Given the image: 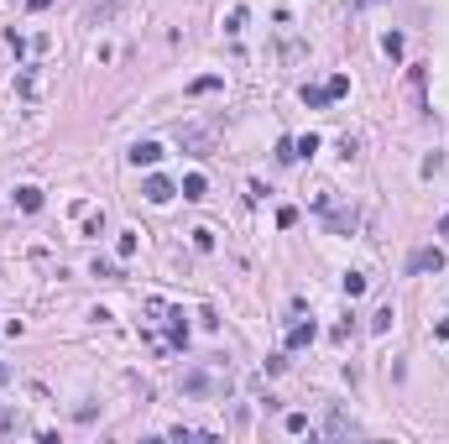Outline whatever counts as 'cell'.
<instances>
[{"label":"cell","mask_w":449,"mask_h":444,"mask_svg":"<svg viewBox=\"0 0 449 444\" xmlns=\"http://www.w3.org/2000/svg\"><path fill=\"white\" fill-rule=\"evenodd\" d=\"M52 6V0H26V11H47Z\"/></svg>","instance_id":"cell-26"},{"label":"cell","mask_w":449,"mask_h":444,"mask_svg":"<svg viewBox=\"0 0 449 444\" xmlns=\"http://www.w3.org/2000/svg\"><path fill=\"white\" fill-rule=\"evenodd\" d=\"M178 146L188 157H209V152H215V131H209V126H183L178 131Z\"/></svg>","instance_id":"cell-1"},{"label":"cell","mask_w":449,"mask_h":444,"mask_svg":"<svg viewBox=\"0 0 449 444\" xmlns=\"http://www.w3.org/2000/svg\"><path fill=\"white\" fill-rule=\"evenodd\" d=\"M21 419H16V413H11V408H0V434H11V428H16Z\"/></svg>","instance_id":"cell-25"},{"label":"cell","mask_w":449,"mask_h":444,"mask_svg":"<svg viewBox=\"0 0 449 444\" xmlns=\"http://www.w3.org/2000/svg\"><path fill=\"white\" fill-rule=\"evenodd\" d=\"M6 382H11V366H0V387H6Z\"/></svg>","instance_id":"cell-27"},{"label":"cell","mask_w":449,"mask_h":444,"mask_svg":"<svg viewBox=\"0 0 449 444\" xmlns=\"http://www.w3.org/2000/svg\"><path fill=\"white\" fill-rule=\"evenodd\" d=\"M287 434H309V413H287Z\"/></svg>","instance_id":"cell-21"},{"label":"cell","mask_w":449,"mask_h":444,"mask_svg":"<svg viewBox=\"0 0 449 444\" xmlns=\"http://www.w3.org/2000/svg\"><path fill=\"white\" fill-rule=\"evenodd\" d=\"M329 230H355V209H329Z\"/></svg>","instance_id":"cell-10"},{"label":"cell","mask_w":449,"mask_h":444,"mask_svg":"<svg viewBox=\"0 0 449 444\" xmlns=\"http://www.w3.org/2000/svg\"><path fill=\"white\" fill-rule=\"evenodd\" d=\"M241 26H246V6H235V11H230V21H224V32H241Z\"/></svg>","instance_id":"cell-23"},{"label":"cell","mask_w":449,"mask_h":444,"mask_svg":"<svg viewBox=\"0 0 449 444\" xmlns=\"http://www.w3.org/2000/svg\"><path fill=\"white\" fill-rule=\"evenodd\" d=\"M277 163H298V152H293V141H287V136L277 141Z\"/></svg>","instance_id":"cell-22"},{"label":"cell","mask_w":449,"mask_h":444,"mask_svg":"<svg viewBox=\"0 0 449 444\" xmlns=\"http://www.w3.org/2000/svg\"><path fill=\"white\" fill-rule=\"evenodd\" d=\"M178 194H183V199H188V204H199V199L209 194V183L199 178V173H188V178H183V188H178Z\"/></svg>","instance_id":"cell-8"},{"label":"cell","mask_w":449,"mask_h":444,"mask_svg":"<svg viewBox=\"0 0 449 444\" xmlns=\"http://www.w3.org/2000/svg\"><path fill=\"white\" fill-rule=\"evenodd\" d=\"M392 319H397V314H392V303H387V308H376V314H371V334H387V329H392Z\"/></svg>","instance_id":"cell-11"},{"label":"cell","mask_w":449,"mask_h":444,"mask_svg":"<svg viewBox=\"0 0 449 444\" xmlns=\"http://www.w3.org/2000/svg\"><path fill=\"white\" fill-rule=\"evenodd\" d=\"M355 434H361V423H355L350 413H340V408L324 413V439H355Z\"/></svg>","instance_id":"cell-2"},{"label":"cell","mask_w":449,"mask_h":444,"mask_svg":"<svg viewBox=\"0 0 449 444\" xmlns=\"http://www.w3.org/2000/svg\"><path fill=\"white\" fill-rule=\"evenodd\" d=\"M141 194H147V199H152V204H167V199H173V194H178V188H173V178H162V173H152V178H147V183H141Z\"/></svg>","instance_id":"cell-4"},{"label":"cell","mask_w":449,"mask_h":444,"mask_svg":"<svg viewBox=\"0 0 449 444\" xmlns=\"http://www.w3.org/2000/svg\"><path fill=\"white\" fill-rule=\"evenodd\" d=\"M277 225H282V230H287V225H298V209H293V204H282V209H277Z\"/></svg>","instance_id":"cell-24"},{"label":"cell","mask_w":449,"mask_h":444,"mask_svg":"<svg viewBox=\"0 0 449 444\" xmlns=\"http://www.w3.org/2000/svg\"><path fill=\"white\" fill-rule=\"evenodd\" d=\"M293 152H298V157H313V152H319V136H313V131H309V136H298Z\"/></svg>","instance_id":"cell-16"},{"label":"cell","mask_w":449,"mask_h":444,"mask_svg":"<svg viewBox=\"0 0 449 444\" xmlns=\"http://www.w3.org/2000/svg\"><path fill=\"white\" fill-rule=\"evenodd\" d=\"M183 392H193V397H204V392H215V382H209L204 371H188L183 376Z\"/></svg>","instance_id":"cell-9"},{"label":"cell","mask_w":449,"mask_h":444,"mask_svg":"<svg viewBox=\"0 0 449 444\" xmlns=\"http://www.w3.org/2000/svg\"><path fill=\"white\" fill-rule=\"evenodd\" d=\"M439 230H444V235H449V214H444V220H439Z\"/></svg>","instance_id":"cell-28"},{"label":"cell","mask_w":449,"mask_h":444,"mask_svg":"<svg viewBox=\"0 0 449 444\" xmlns=\"http://www.w3.org/2000/svg\"><path fill=\"white\" fill-rule=\"evenodd\" d=\"M324 89H329V100H345V94H350V78H345V74H335Z\"/></svg>","instance_id":"cell-14"},{"label":"cell","mask_w":449,"mask_h":444,"mask_svg":"<svg viewBox=\"0 0 449 444\" xmlns=\"http://www.w3.org/2000/svg\"><path fill=\"white\" fill-rule=\"evenodd\" d=\"M381 52L397 63V58H402V32H387V37H381Z\"/></svg>","instance_id":"cell-13"},{"label":"cell","mask_w":449,"mask_h":444,"mask_svg":"<svg viewBox=\"0 0 449 444\" xmlns=\"http://www.w3.org/2000/svg\"><path fill=\"white\" fill-rule=\"evenodd\" d=\"M366 293V277L361 272H345V298H361Z\"/></svg>","instance_id":"cell-18"},{"label":"cell","mask_w":449,"mask_h":444,"mask_svg":"<svg viewBox=\"0 0 449 444\" xmlns=\"http://www.w3.org/2000/svg\"><path fill=\"white\" fill-rule=\"evenodd\" d=\"M95 277H110V282H121L126 272H121V267H115V262H95Z\"/></svg>","instance_id":"cell-20"},{"label":"cell","mask_w":449,"mask_h":444,"mask_svg":"<svg viewBox=\"0 0 449 444\" xmlns=\"http://www.w3.org/2000/svg\"><path fill=\"white\" fill-rule=\"evenodd\" d=\"M16 209L37 214V209H42V188H37V183H21V188H16Z\"/></svg>","instance_id":"cell-7"},{"label":"cell","mask_w":449,"mask_h":444,"mask_svg":"<svg viewBox=\"0 0 449 444\" xmlns=\"http://www.w3.org/2000/svg\"><path fill=\"white\" fill-rule=\"evenodd\" d=\"M313 340H319V325H313V319H303V325L287 329V351H303V345H313Z\"/></svg>","instance_id":"cell-5"},{"label":"cell","mask_w":449,"mask_h":444,"mask_svg":"<svg viewBox=\"0 0 449 444\" xmlns=\"http://www.w3.org/2000/svg\"><path fill=\"white\" fill-rule=\"evenodd\" d=\"M188 89H193V94H215V89H220V74H204V78H193Z\"/></svg>","instance_id":"cell-17"},{"label":"cell","mask_w":449,"mask_h":444,"mask_svg":"<svg viewBox=\"0 0 449 444\" xmlns=\"http://www.w3.org/2000/svg\"><path fill=\"white\" fill-rule=\"evenodd\" d=\"M303 105H309V110H319V105H329V89H309V84H303Z\"/></svg>","instance_id":"cell-15"},{"label":"cell","mask_w":449,"mask_h":444,"mask_svg":"<svg viewBox=\"0 0 449 444\" xmlns=\"http://www.w3.org/2000/svg\"><path fill=\"white\" fill-rule=\"evenodd\" d=\"M167 319H173V345L183 351V345H188V325H183V308H173V314H167Z\"/></svg>","instance_id":"cell-12"},{"label":"cell","mask_w":449,"mask_h":444,"mask_svg":"<svg viewBox=\"0 0 449 444\" xmlns=\"http://www.w3.org/2000/svg\"><path fill=\"white\" fill-rule=\"evenodd\" d=\"M407 272H413V277H424V272H444V251H439V246L413 251V257H407Z\"/></svg>","instance_id":"cell-3"},{"label":"cell","mask_w":449,"mask_h":444,"mask_svg":"<svg viewBox=\"0 0 449 444\" xmlns=\"http://www.w3.org/2000/svg\"><path fill=\"white\" fill-rule=\"evenodd\" d=\"M193 235V246H199V251H215V230H204V225H199V230H188Z\"/></svg>","instance_id":"cell-19"},{"label":"cell","mask_w":449,"mask_h":444,"mask_svg":"<svg viewBox=\"0 0 449 444\" xmlns=\"http://www.w3.org/2000/svg\"><path fill=\"white\" fill-rule=\"evenodd\" d=\"M131 163H136V168H157V163H162V146H157V141H136V146H131Z\"/></svg>","instance_id":"cell-6"}]
</instances>
